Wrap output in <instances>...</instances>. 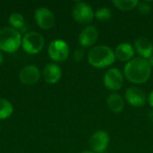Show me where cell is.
<instances>
[{
	"mask_svg": "<svg viewBox=\"0 0 153 153\" xmlns=\"http://www.w3.org/2000/svg\"><path fill=\"white\" fill-rule=\"evenodd\" d=\"M152 67L148 59L143 57H134L127 62L124 67V75L134 84H143L149 81L152 75Z\"/></svg>",
	"mask_w": 153,
	"mask_h": 153,
	"instance_id": "cell-1",
	"label": "cell"
},
{
	"mask_svg": "<svg viewBox=\"0 0 153 153\" xmlns=\"http://www.w3.org/2000/svg\"><path fill=\"white\" fill-rule=\"evenodd\" d=\"M87 60L89 65L94 68L102 69L110 66L116 61L114 49L106 45L93 47L88 53Z\"/></svg>",
	"mask_w": 153,
	"mask_h": 153,
	"instance_id": "cell-2",
	"label": "cell"
},
{
	"mask_svg": "<svg viewBox=\"0 0 153 153\" xmlns=\"http://www.w3.org/2000/svg\"><path fill=\"white\" fill-rule=\"evenodd\" d=\"M21 32L12 27L0 30V50L6 53H14L22 46Z\"/></svg>",
	"mask_w": 153,
	"mask_h": 153,
	"instance_id": "cell-3",
	"label": "cell"
},
{
	"mask_svg": "<svg viewBox=\"0 0 153 153\" xmlns=\"http://www.w3.org/2000/svg\"><path fill=\"white\" fill-rule=\"evenodd\" d=\"M44 45L45 39L43 36L37 31H30L22 39V48L30 55L39 53L44 48Z\"/></svg>",
	"mask_w": 153,
	"mask_h": 153,
	"instance_id": "cell-4",
	"label": "cell"
},
{
	"mask_svg": "<svg viewBox=\"0 0 153 153\" xmlns=\"http://www.w3.org/2000/svg\"><path fill=\"white\" fill-rule=\"evenodd\" d=\"M72 15L75 22L82 24H87L95 18V12L92 7L85 2H76L73 6Z\"/></svg>",
	"mask_w": 153,
	"mask_h": 153,
	"instance_id": "cell-5",
	"label": "cell"
},
{
	"mask_svg": "<svg viewBox=\"0 0 153 153\" xmlns=\"http://www.w3.org/2000/svg\"><path fill=\"white\" fill-rule=\"evenodd\" d=\"M69 46L63 39H55L51 41L48 48V54L55 62L61 63L65 61L69 56Z\"/></svg>",
	"mask_w": 153,
	"mask_h": 153,
	"instance_id": "cell-6",
	"label": "cell"
},
{
	"mask_svg": "<svg viewBox=\"0 0 153 153\" xmlns=\"http://www.w3.org/2000/svg\"><path fill=\"white\" fill-rule=\"evenodd\" d=\"M125 81V75L124 73H122L118 68L113 67L109 68L106 71L104 77H103V83L104 86L111 91H119Z\"/></svg>",
	"mask_w": 153,
	"mask_h": 153,
	"instance_id": "cell-7",
	"label": "cell"
},
{
	"mask_svg": "<svg viewBox=\"0 0 153 153\" xmlns=\"http://www.w3.org/2000/svg\"><path fill=\"white\" fill-rule=\"evenodd\" d=\"M109 142V134L104 130H98L90 137L89 145L93 152L102 153L108 149Z\"/></svg>",
	"mask_w": 153,
	"mask_h": 153,
	"instance_id": "cell-8",
	"label": "cell"
},
{
	"mask_svg": "<svg viewBox=\"0 0 153 153\" xmlns=\"http://www.w3.org/2000/svg\"><path fill=\"white\" fill-rule=\"evenodd\" d=\"M34 18L39 27L43 30H49L55 25V15L48 7H39L34 13Z\"/></svg>",
	"mask_w": 153,
	"mask_h": 153,
	"instance_id": "cell-9",
	"label": "cell"
},
{
	"mask_svg": "<svg viewBox=\"0 0 153 153\" xmlns=\"http://www.w3.org/2000/svg\"><path fill=\"white\" fill-rule=\"evenodd\" d=\"M126 100L134 108H142L147 101L145 92L138 87H130L126 91Z\"/></svg>",
	"mask_w": 153,
	"mask_h": 153,
	"instance_id": "cell-10",
	"label": "cell"
},
{
	"mask_svg": "<svg viewBox=\"0 0 153 153\" xmlns=\"http://www.w3.org/2000/svg\"><path fill=\"white\" fill-rule=\"evenodd\" d=\"M40 75V71L37 66L33 65H28L20 71L19 80L25 85H32L38 82Z\"/></svg>",
	"mask_w": 153,
	"mask_h": 153,
	"instance_id": "cell-11",
	"label": "cell"
},
{
	"mask_svg": "<svg viewBox=\"0 0 153 153\" xmlns=\"http://www.w3.org/2000/svg\"><path fill=\"white\" fill-rule=\"evenodd\" d=\"M99 32L94 25L86 26L81 32L78 38L79 44L82 48H89L93 46L98 40Z\"/></svg>",
	"mask_w": 153,
	"mask_h": 153,
	"instance_id": "cell-12",
	"label": "cell"
},
{
	"mask_svg": "<svg viewBox=\"0 0 153 153\" xmlns=\"http://www.w3.org/2000/svg\"><path fill=\"white\" fill-rule=\"evenodd\" d=\"M134 48L140 57L149 59L153 54L152 42L146 37H139L135 39Z\"/></svg>",
	"mask_w": 153,
	"mask_h": 153,
	"instance_id": "cell-13",
	"label": "cell"
},
{
	"mask_svg": "<svg viewBox=\"0 0 153 153\" xmlns=\"http://www.w3.org/2000/svg\"><path fill=\"white\" fill-rule=\"evenodd\" d=\"M42 77L47 83L55 84L58 82L62 77V69L56 64H48L47 65H45L43 69Z\"/></svg>",
	"mask_w": 153,
	"mask_h": 153,
	"instance_id": "cell-14",
	"label": "cell"
},
{
	"mask_svg": "<svg viewBox=\"0 0 153 153\" xmlns=\"http://www.w3.org/2000/svg\"><path fill=\"white\" fill-rule=\"evenodd\" d=\"M115 56L116 59L121 61V62H129L134 57L135 50L132 44L128 42H122L118 44L115 50Z\"/></svg>",
	"mask_w": 153,
	"mask_h": 153,
	"instance_id": "cell-15",
	"label": "cell"
},
{
	"mask_svg": "<svg viewBox=\"0 0 153 153\" xmlns=\"http://www.w3.org/2000/svg\"><path fill=\"white\" fill-rule=\"evenodd\" d=\"M106 102H107V106L108 109L114 113H120L124 110L125 100L120 94L117 92L110 93L108 96Z\"/></svg>",
	"mask_w": 153,
	"mask_h": 153,
	"instance_id": "cell-16",
	"label": "cell"
},
{
	"mask_svg": "<svg viewBox=\"0 0 153 153\" xmlns=\"http://www.w3.org/2000/svg\"><path fill=\"white\" fill-rule=\"evenodd\" d=\"M113 5L120 11L128 12L137 7L139 1L138 0H113Z\"/></svg>",
	"mask_w": 153,
	"mask_h": 153,
	"instance_id": "cell-17",
	"label": "cell"
},
{
	"mask_svg": "<svg viewBox=\"0 0 153 153\" xmlns=\"http://www.w3.org/2000/svg\"><path fill=\"white\" fill-rule=\"evenodd\" d=\"M13 112V107L12 103L6 99L0 98V120H4L10 117Z\"/></svg>",
	"mask_w": 153,
	"mask_h": 153,
	"instance_id": "cell-18",
	"label": "cell"
},
{
	"mask_svg": "<svg viewBox=\"0 0 153 153\" xmlns=\"http://www.w3.org/2000/svg\"><path fill=\"white\" fill-rule=\"evenodd\" d=\"M9 24L12 28L15 30H21L24 26V18L23 16L19 13H13L8 19Z\"/></svg>",
	"mask_w": 153,
	"mask_h": 153,
	"instance_id": "cell-19",
	"label": "cell"
},
{
	"mask_svg": "<svg viewBox=\"0 0 153 153\" xmlns=\"http://www.w3.org/2000/svg\"><path fill=\"white\" fill-rule=\"evenodd\" d=\"M112 17V12L108 7H100L95 12V18L100 22H107Z\"/></svg>",
	"mask_w": 153,
	"mask_h": 153,
	"instance_id": "cell-20",
	"label": "cell"
},
{
	"mask_svg": "<svg viewBox=\"0 0 153 153\" xmlns=\"http://www.w3.org/2000/svg\"><path fill=\"white\" fill-rule=\"evenodd\" d=\"M137 10L138 12L143 14V15H147L152 12V6L149 4V2L143 1V2H139L138 5H137Z\"/></svg>",
	"mask_w": 153,
	"mask_h": 153,
	"instance_id": "cell-21",
	"label": "cell"
},
{
	"mask_svg": "<svg viewBox=\"0 0 153 153\" xmlns=\"http://www.w3.org/2000/svg\"><path fill=\"white\" fill-rule=\"evenodd\" d=\"M73 57H74V60L76 61V62H80L83 59L84 57V52L82 48H77L74 52V55H73Z\"/></svg>",
	"mask_w": 153,
	"mask_h": 153,
	"instance_id": "cell-22",
	"label": "cell"
},
{
	"mask_svg": "<svg viewBox=\"0 0 153 153\" xmlns=\"http://www.w3.org/2000/svg\"><path fill=\"white\" fill-rule=\"evenodd\" d=\"M148 102L150 104V106L153 108V90L150 92L149 97H148Z\"/></svg>",
	"mask_w": 153,
	"mask_h": 153,
	"instance_id": "cell-23",
	"label": "cell"
},
{
	"mask_svg": "<svg viewBox=\"0 0 153 153\" xmlns=\"http://www.w3.org/2000/svg\"><path fill=\"white\" fill-rule=\"evenodd\" d=\"M148 61H149V63H150V65H151V66L153 67V54L152 55V56L148 59Z\"/></svg>",
	"mask_w": 153,
	"mask_h": 153,
	"instance_id": "cell-24",
	"label": "cell"
},
{
	"mask_svg": "<svg viewBox=\"0 0 153 153\" xmlns=\"http://www.w3.org/2000/svg\"><path fill=\"white\" fill-rule=\"evenodd\" d=\"M149 118L151 119V121H152V122H153V109L152 110V111H150V112H149Z\"/></svg>",
	"mask_w": 153,
	"mask_h": 153,
	"instance_id": "cell-25",
	"label": "cell"
},
{
	"mask_svg": "<svg viewBox=\"0 0 153 153\" xmlns=\"http://www.w3.org/2000/svg\"><path fill=\"white\" fill-rule=\"evenodd\" d=\"M3 62H4V56H3V54L1 53V51H0V65L3 64Z\"/></svg>",
	"mask_w": 153,
	"mask_h": 153,
	"instance_id": "cell-26",
	"label": "cell"
},
{
	"mask_svg": "<svg viewBox=\"0 0 153 153\" xmlns=\"http://www.w3.org/2000/svg\"><path fill=\"white\" fill-rule=\"evenodd\" d=\"M81 153H95V152H93L92 151H83V152H82Z\"/></svg>",
	"mask_w": 153,
	"mask_h": 153,
	"instance_id": "cell-27",
	"label": "cell"
},
{
	"mask_svg": "<svg viewBox=\"0 0 153 153\" xmlns=\"http://www.w3.org/2000/svg\"><path fill=\"white\" fill-rule=\"evenodd\" d=\"M0 130H1V126H0Z\"/></svg>",
	"mask_w": 153,
	"mask_h": 153,
	"instance_id": "cell-28",
	"label": "cell"
}]
</instances>
